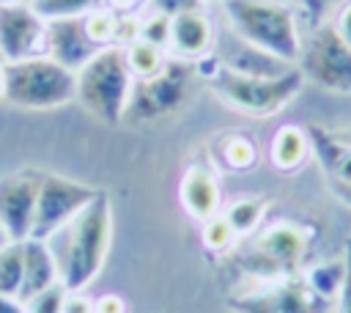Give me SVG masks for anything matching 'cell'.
Wrapping results in <instances>:
<instances>
[{
  "mask_svg": "<svg viewBox=\"0 0 351 313\" xmlns=\"http://www.w3.org/2000/svg\"><path fill=\"white\" fill-rule=\"evenodd\" d=\"M58 277L69 291H85L101 272L112 244V203L99 192L74 220L47 239Z\"/></svg>",
  "mask_w": 351,
  "mask_h": 313,
  "instance_id": "6da1fadb",
  "label": "cell"
},
{
  "mask_svg": "<svg viewBox=\"0 0 351 313\" xmlns=\"http://www.w3.org/2000/svg\"><path fill=\"white\" fill-rule=\"evenodd\" d=\"M222 16L228 30L244 44L274 55L296 66L304 38V25L299 11L285 0H225Z\"/></svg>",
  "mask_w": 351,
  "mask_h": 313,
  "instance_id": "7a4b0ae2",
  "label": "cell"
},
{
  "mask_svg": "<svg viewBox=\"0 0 351 313\" xmlns=\"http://www.w3.org/2000/svg\"><path fill=\"white\" fill-rule=\"evenodd\" d=\"M203 74L208 77L217 99L252 118H269L282 113L304 88V80L296 66L280 77H250L219 66L217 55H214V66L206 69Z\"/></svg>",
  "mask_w": 351,
  "mask_h": 313,
  "instance_id": "3957f363",
  "label": "cell"
},
{
  "mask_svg": "<svg viewBox=\"0 0 351 313\" xmlns=\"http://www.w3.org/2000/svg\"><path fill=\"white\" fill-rule=\"evenodd\" d=\"M134 77L126 66L121 47L99 49L77 71V102L104 124H121L126 118Z\"/></svg>",
  "mask_w": 351,
  "mask_h": 313,
  "instance_id": "277c9868",
  "label": "cell"
},
{
  "mask_svg": "<svg viewBox=\"0 0 351 313\" xmlns=\"http://www.w3.org/2000/svg\"><path fill=\"white\" fill-rule=\"evenodd\" d=\"M5 66L3 99L25 110H55L77 99V74L49 55L25 58Z\"/></svg>",
  "mask_w": 351,
  "mask_h": 313,
  "instance_id": "5b68a950",
  "label": "cell"
},
{
  "mask_svg": "<svg viewBox=\"0 0 351 313\" xmlns=\"http://www.w3.org/2000/svg\"><path fill=\"white\" fill-rule=\"evenodd\" d=\"M296 69L304 82L321 91L343 96L351 93V47L335 33L329 22L304 27Z\"/></svg>",
  "mask_w": 351,
  "mask_h": 313,
  "instance_id": "8992f818",
  "label": "cell"
},
{
  "mask_svg": "<svg viewBox=\"0 0 351 313\" xmlns=\"http://www.w3.org/2000/svg\"><path fill=\"white\" fill-rule=\"evenodd\" d=\"M96 195H99V189H93L88 184H80V181H71V178H63L55 173H41L30 239L47 242L69 220H74Z\"/></svg>",
  "mask_w": 351,
  "mask_h": 313,
  "instance_id": "52a82bcc",
  "label": "cell"
},
{
  "mask_svg": "<svg viewBox=\"0 0 351 313\" xmlns=\"http://www.w3.org/2000/svg\"><path fill=\"white\" fill-rule=\"evenodd\" d=\"M307 255V231L296 222H271L263 228L247 255V266L261 277H293Z\"/></svg>",
  "mask_w": 351,
  "mask_h": 313,
  "instance_id": "ba28073f",
  "label": "cell"
},
{
  "mask_svg": "<svg viewBox=\"0 0 351 313\" xmlns=\"http://www.w3.org/2000/svg\"><path fill=\"white\" fill-rule=\"evenodd\" d=\"M189 63L181 60H170L167 69L151 80H134L132 96H129V107H126V118L134 121H151V118H162L167 113H173L184 96H186V77H189Z\"/></svg>",
  "mask_w": 351,
  "mask_h": 313,
  "instance_id": "9c48e42d",
  "label": "cell"
},
{
  "mask_svg": "<svg viewBox=\"0 0 351 313\" xmlns=\"http://www.w3.org/2000/svg\"><path fill=\"white\" fill-rule=\"evenodd\" d=\"M47 22L33 11L30 3L0 5V60L16 63L25 58L44 55Z\"/></svg>",
  "mask_w": 351,
  "mask_h": 313,
  "instance_id": "30bf717a",
  "label": "cell"
},
{
  "mask_svg": "<svg viewBox=\"0 0 351 313\" xmlns=\"http://www.w3.org/2000/svg\"><path fill=\"white\" fill-rule=\"evenodd\" d=\"M329 305L332 302L313 294L304 280L282 277L274 280V286L239 299L233 308L239 313H326Z\"/></svg>",
  "mask_w": 351,
  "mask_h": 313,
  "instance_id": "8fae6325",
  "label": "cell"
},
{
  "mask_svg": "<svg viewBox=\"0 0 351 313\" xmlns=\"http://www.w3.org/2000/svg\"><path fill=\"white\" fill-rule=\"evenodd\" d=\"M38 176L41 173H14L0 178V225L5 228L11 242L30 239L38 198Z\"/></svg>",
  "mask_w": 351,
  "mask_h": 313,
  "instance_id": "7c38bea8",
  "label": "cell"
},
{
  "mask_svg": "<svg viewBox=\"0 0 351 313\" xmlns=\"http://www.w3.org/2000/svg\"><path fill=\"white\" fill-rule=\"evenodd\" d=\"M217 47V27L206 8L186 11L170 19L167 55L181 63H197Z\"/></svg>",
  "mask_w": 351,
  "mask_h": 313,
  "instance_id": "4fadbf2b",
  "label": "cell"
},
{
  "mask_svg": "<svg viewBox=\"0 0 351 313\" xmlns=\"http://www.w3.org/2000/svg\"><path fill=\"white\" fill-rule=\"evenodd\" d=\"M99 47L90 41L82 16H63V19H47V38H44V55H49L55 63L66 66L69 71H80Z\"/></svg>",
  "mask_w": 351,
  "mask_h": 313,
  "instance_id": "5bb4252c",
  "label": "cell"
},
{
  "mask_svg": "<svg viewBox=\"0 0 351 313\" xmlns=\"http://www.w3.org/2000/svg\"><path fill=\"white\" fill-rule=\"evenodd\" d=\"M307 132L329 189L340 203L351 209V143L337 132H329L326 126H307Z\"/></svg>",
  "mask_w": 351,
  "mask_h": 313,
  "instance_id": "9a60e30c",
  "label": "cell"
},
{
  "mask_svg": "<svg viewBox=\"0 0 351 313\" xmlns=\"http://www.w3.org/2000/svg\"><path fill=\"white\" fill-rule=\"evenodd\" d=\"M178 200H181L184 211L197 222L219 214L222 211V184H219L217 167L203 165V162H192L181 173Z\"/></svg>",
  "mask_w": 351,
  "mask_h": 313,
  "instance_id": "2e32d148",
  "label": "cell"
},
{
  "mask_svg": "<svg viewBox=\"0 0 351 313\" xmlns=\"http://www.w3.org/2000/svg\"><path fill=\"white\" fill-rule=\"evenodd\" d=\"M55 283H60V277H58V264L52 258L49 244L38 239H25L22 242V286H19L16 299L27 302L33 294Z\"/></svg>",
  "mask_w": 351,
  "mask_h": 313,
  "instance_id": "e0dca14e",
  "label": "cell"
},
{
  "mask_svg": "<svg viewBox=\"0 0 351 313\" xmlns=\"http://www.w3.org/2000/svg\"><path fill=\"white\" fill-rule=\"evenodd\" d=\"M214 55H217L219 66H225L230 71H239V74H250V77H280V74H285V71L293 69L291 63L277 60L274 55H266V52L244 44L233 33H230V44L222 47V49H217Z\"/></svg>",
  "mask_w": 351,
  "mask_h": 313,
  "instance_id": "ac0fdd59",
  "label": "cell"
},
{
  "mask_svg": "<svg viewBox=\"0 0 351 313\" xmlns=\"http://www.w3.org/2000/svg\"><path fill=\"white\" fill-rule=\"evenodd\" d=\"M310 156H313V143L307 126L282 124L269 140V162L282 173L299 170Z\"/></svg>",
  "mask_w": 351,
  "mask_h": 313,
  "instance_id": "d6986e66",
  "label": "cell"
},
{
  "mask_svg": "<svg viewBox=\"0 0 351 313\" xmlns=\"http://www.w3.org/2000/svg\"><path fill=\"white\" fill-rule=\"evenodd\" d=\"M348 275H351V253H343L337 258H329V261H321L315 266H310L304 272V283L310 286L313 294H318L321 299L326 302H337L343 286L348 283Z\"/></svg>",
  "mask_w": 351,
  "mask_h": 313,
  "instance_id": "ffe728a7",
  "label": "cell"
},
{
  "mask_svg": "<svg viewBox=\"0 0 351 313\" xmlns=\"http://www.w3.org/2000/svg\"><path fill=\"white\" fill-rule=\"evenodd\" d=\"M258 159H261L258 143L244 132H230L217 146V162L228 173H247L258 165Z\"/></svg>",
  "mask_w": 351,
  "mask_h": 313,
  "instance_id": "44dd1931",
  "label": "cell"
},
{
  "mask_svg": "<svg viewBox=\"0 0 351 313\" xmlns=\"http://www.w3.org/2000/svg\"><path fill=\"white\" fill-rule=\"evenodd\" d=\"M123 58H126V66L132 71L134 80H151L156 74H162L170 63V55L167 49L156 47V44H148V41H134L129 47H123Z\"/></svg>",
  "mask_w": 351,
  "mask_h": 313,
  "instance_id": "7402d4cb",
  "label": "cell"
},
{
  "mask_svg": "<svg viewBox=\"0 0 351 313\" xmlns=\"http://www.w3.org/2000/svg\"><path fill=\"white\" fill-rule=\"evenodd\" d=\"M222 214L230 222L236 236H250L258 231V225L266 214V200H261L255 195H244V198H236L228 209H222Z\"/></svg>",
  "mask_w": 351,
  "mask_h": 313,
  "instance_id": "603a6c76",
  "label": "cell"
},
{
  "mask_svg": "<svg viewBox=\"0 0 351 313\" xmlns=\"http://www.w3.org/2000/svg\"><path fill=\"white\" fill-rule=\"evenodd\" d=\"M82 22H85V30H88L90 41H93L99 49H104V47H112V44H115L118 14H115L112 8H107V5H99V8L88 11V14L82 16Z\"/></svg>",
  "mask_w": 351,
  "mask_h": 313,
  "instance_id": "cb8c5ba5",
  "label": "cell"
},
{
  "mask_svg": "<svg viewBox=\"0 0 351 313\" xmlns=\"http://www.w3.org/2000/svg\"><path fill=\"white\" fill-rule=\"evenodd\" d=\"M22 286V242H8L0 250V294L16 297Z\"/></svg>",
  "mask_w": 351,
  "mask_h": 313,
  "instance_id": "d4e9b609",
  "label": "cell"
},
{
  "mask_svg": "<svg viewBox=\"0 0 351 313\" xmlns=\"http://www.w3.org/2000/svg\"><path fill=\"white\" fill-rule=\"evenodd\" d=\"M107 0H30L33 11L47 19H63V16H85L88 11L104 5Z\"/></svg>",
  "mask_w": 351,
  "mask_h": 313,
  "instance_id": "484cf974",
  "label": "cell"
},
{
  "mask_svg": "<svg viewBox=\"0 0 351 313\" xmlns=\"http://www.w3.org/2000/svg\"><path fill=\"white\" fill-rule=\"evenodd\" d=\"M200 225H203V228H200L203 247L211 250V253H225V250L239 239V236L233 233V228H230V222L225 220L222 211L214 214V217H208V220H203Z\"/></svg>",
  "mask_w": 351,
  "mask_h": 313,
  "instance_id": "4316f807",
  "label": "cell"
},
{
  "mask_svg": "<svg viewBox=\"0 0 351 313\" xmlns=\"http://www.w3.org/2000/svg\"><path fill=\"white\" fill-rule=\"evenodd\" d=\"M66 294L69 288L63 283H55L38 294H33L25 305V313H63V302H66Z\"/></svg>",
  "mask_w": 351,
  "mask_h": 313,
  "instance_id": "83f0119b",
  "label": "cell"
},
{
  "mask_svg": "<svg viewBox=\"0 0 351 313\" xmlns=\"http://www.w3.org/2000/svg\"><path fill=\"white\" fill-rule=\"evenodd\" d=\"M343 0H296V11L302 16V25L304 27H315V25H324L332 19V14L340 8Z\"/></svg>",
  "mask_w": 351,
  "mask_h": 313,
  "instance_id": "f1b7e54d",
  "label": "cell"
},
{
  "mask_svg": "<svg viewBox=\"0 0 351 313\" xmlns=\"http://www.w3.org/2000/svg\"><path fill=\"white\" fill-rule=\"evenodd\" d=\"M140 38L148 41V44H156V47L167 49V41H170V16L156 14V11H145V14H143Z\"/></svg>",
  "mask_w": 351,
  "mask_h": 313,
  "instance_id": "f546056e",
  "label": "cell"
},
{
  "mask_svg": "<svg viewBox=\"0 0 351 313\" xmlns=\"http://www.w3.org/2000/svg\"><path fill=\"white\" fill-rule=\"evenodd\" d=\"M143 30V14H118V30H115V47H129L140 41Z\"/></svg>",
  "mask_w": 351,
  "mask_h": 313,
  "instance_id": "4dcf8cb0",
  "label": "cell"
},
{
  "mask_svg": "<svg viewBox=\"0 0 351 313\" xmlns=\"http://www.w3.org/2000/svg\"><path fill=\"white\" fill-rule=\"evenodd\" d=\"M197 8H206L203 0H148V8L145 11H156V14H165V16H178V14H186V11H197Z\"/></svg>",
  "mask_w": 351,
  "mask_h": 313,
  "instance_id": "1f68e13d",
  "label": "cell"
},
{
  "mask_svg": "<svg viewBox=\"0 0 351 313\" xmlns=\"http://www.w3.org/2000/svg\"><path fill=\"white\" fill-rule=\"evenodd\" d=\"M329 25H332L335 33L351 47V0H343V3H340V8L332 14Z\"/></svg>",
  "mask_w": 351,
  "mask_h": 313,
  "instance_id": "d6a6232c",
  "label": "cell"
},
{
  "mask_svg": "<svg viewBox=\"0 0 351 313\" xmlns=\"http://www.w3.org/2000/svg\"><path fill=\"white\" fill-rule=\"evenodd\" d=\"M93 313H129V305L121 294H101L93 299Z\"/></svg>",
  "mask_w": 351,
  "mask_h": 313,
  "instance_id": "836d02e7",
  "label": "cell"
},
{
  "mask_svg": "<svg viewBox=\"0 0 351 313\" xmlns=\"http://www.w3.org/2000/svg\"><path fill=\"white\" fill-rule=\"evenodd\" d=\"M63 313H93V297H88L85 291H69Z\"/></svg>",
  "mask_w": 351,
  "mask_h": 313,
  "instance_id": "e575fe53",
  "label": "cell"
},
{
  "mask_svg": "<svg viewBox=\"0 0 351 313\" xmlns=\"http://www.w3.org/2000/svg\"><path fill=\"white\" fill-rule=\"evenodd\" d=\"M104 5L115 14H140L143 8H148V0H107Z\"/></svg>",
  "mask_w": 351,
  "mask_h": 313,
  "instance_id": "d590c367",
  "label": "cell"
},
{
  "mask_svg": "<svg viewBox=\"0 0 351 313\" xmlns=\"http://www.w3.org/2000/svg\"><path fill=\"white\" fill-rule=\"evenodd\" d=\"M0 313H25V305H22L16 297L0 294Z\"/></svg>",
  "mask_w": 351,
  "mask_h": 313,
  "instance_id": "8d00e7d4",
  "label": "cell"
},
{
  "mask_svg": "<svg viewBox=\"0 0 351 313\" xmlns=\"http://www.w3.org/2000/svg\"><path fill=\"white\" fill-rule=\"evenodd\" d=\"M337 313H351V275H348V283L343 286V291L337 297Z\"/></svg>",
  "mask_w": 351,
  "mask_h": 313,
  "instance_id": "74e56055",
  "label": "cell"
},
{
  "mask_svg": "<svg viewBox=\"0 0 351 313\" xmlns=\"http://www.w3.org/2000/svg\"><path fill=\"white\" fill-rule=\"evenodd\" d=\"M3 93H5V66L0 60V99H3Z\"/></svg>",
  "mask_w": 351,
  "mask_h": 313,
  "instance_id": "f35d334b",
  "label": "cell"
},
{
  "mask_svg": "<svg viewBox=\"0 0 351 313\" xmlns=\"http://www.w3.org/2000/svg\"><path fill=\"white\" fill-rule=\"evenodd\" d=\"M8 242H11V239H8V233H5V228L0 225V250H3V247H5Z\"/></svg>",
  "mask_w": 351,
  "mask_h": 313,
  "instance_id": "ab89813d",
  "label": "cell"
},
{
  "mask_svg": "<svg viewBox=\"0 0 351 313\" xmlns=\"http://www.w3.org/2000/svg\"><path fill=\"white\" fill-rule=\"evenodd\" d=\"M19 3H30V0H0V5H19Z\"/></svg>",
  "mask_w": 351,
  "mask_h": 313,
  "instance_id": "60d3db41",
  "label": "cell"
},
{
  "mask_svg": "<svg viewBox=\"0 0 351 313\" xmlns=\"http://www.w3.org/2000/svg\"><path fill=\"white\" fill-rule=\"evenodd\" d=\"M337 135H340V137H343V140H348V143H351V126H348V129H340V132H337Z\"/></svg>",
  "mask_w": 351,
  "mask_h": 313,
  "instance_id": "b9f144b4",
  "label": "cell"
},
{
  "mask_svg": "<svg viewBox=\"0 0 351 313\" xmlns=\"http://www.w3.org/2000/svg\"><path fill=\"white\" fill-rule=\"evenodd\" d=\"M203 3H219V5H222V3H225V0H203Z\"/></svg>",
  "mask_w": 351,
  "mask_h": 313,
  "instance_id": "7bdbcfd3",
  "label": "cell"
},
{
  "mask_svg": "<svg viewBox=\"0 0 351 313\" xmlns=\"http://www.w3.org/2000/svg\"><path fill=\"white\" fill-rule=\"evenodd\" d=\"M348 253H351V244H348Z\"/></svg>",
  "mask_w": 351,
  "mask_h": 313,
  "instance_id": "ee69618b",
  "label": "cell"
}]
</instances>
